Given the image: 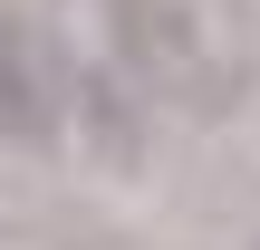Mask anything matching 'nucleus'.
Masks as SVG:
<instances>
[{
    "label": "nucleus",
    "mask_w": 260,
    "mask_h": 250,
    "mask_svg": "<svg viewBox=\"0 0 260 250\" xmlns=\"http://www.w3.org/2000/svg\"><path fill=\"white\" fill-rule=\"evenodd\" d=\"M58 135H68V87H58V67L19 39V19H0V145L48 154Z\"/></svg>",
    "instance_id": "obj_2"
},
{
    "label": "nucleus",
    "mask_w": 260,
    "mask_h": 250,
    "mask_svg": "<svg viewBox=\"0 0 260 250\" xmlns=\"http://www.w3.org/2000/svg\"><path fill=\"white\" fill-rule=\"evenodd\" d=\"M106 39L164 106L222 116L251 87V19H241V0H106Z\"/></svg>",
    "instance_id": "obj_1"
}]
</instances>
